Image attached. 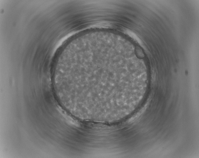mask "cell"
<instances>
[{"mask_svg": "<svg viewBox=\"0 0 199 158\" xmlns=\"http://www.w3.org/2000/svg\"><path fill=\"white\" fill-rule=\"evenodd\" d=\"M112 51L108 47L94 46L78 53L61 76L63 87L81 97H111L124 80L113 66Z\"/></svg>", "mask_w": 199, "mask_h": 158, "instance_id": "6da1fadb", "label": "cell"}]
</instances>
